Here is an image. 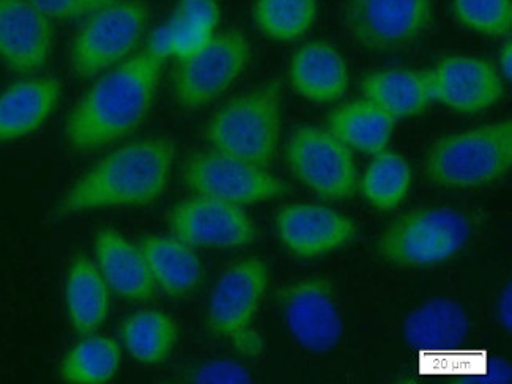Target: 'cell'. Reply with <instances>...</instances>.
<instances>
[{
    "mask_svg": "<svg viewBox=\"0 0 512 384\" xmlns=\"http://www.w3.org/2000/svg\"><path fill=\"white\" fill-rule=\"evenodd\" d=\"M281 303L287 328L301 347L311 353H327L338 345L342 318L327 282H295L282 290Z\"/></svg>",
    "mask_w": 512,
    "mask_h": 384,
    "instance_id": "obj_13",
    "label": "cell"
},
{
    "mask_svg": "<svg viewBox=\"0 0 512 384\" xmlns=\"http://www.w3.org/2000/svg\"><path fill=\"white\" fill-rule=\"evenodd\" d=\"M185 185L199 196L215 197L235 205H253L276 199L289 186L268 172L267 167L216 150L196 153L183 164Z\"/></svg>",
    "mask_w": 512,
    "mask_h": 384,
    "instance_id": "obj_9",
    "label": "cell"
},
{
    "mask_svg": "<svg viewBox=\"0 0 512 384\" xmlns=\"http://www.w3.org/2000/svg\"><path fill=\"white\" fill-rule=\"evenodd\" d=\"M169 26H171L172 35H174V56L179 57V60L185 59V57L199 51L215 35L208 34V32L199 29V27L185 23L177 15H172Z\"/></svg>",
    "mask_w": 512,
    "mask_h": 384,
    "instance_id": "obj_33",
    "label": "cell"
},
{
    "mask_svg": "<svg viewBox=\"0 0 512 384\" xmlns=\"http://www.w3.org/2000/svg\"><path fill=\"white\" fill-rule=\"evenodd\" d=\"M470 320L456 301H427L407 317L405 340L420 351L453 350L468 336Z\"/></svg>",
    "mask_w": 512,
    "mask_h": 384,
    "instance_id": "obj_24",
    "label": "cell"
},
{
    "mask_svg": "<svg viewBox=\"0 0 512 384\" xmlns=\"http://www.w3.org/2000/svg\"><path fill=\"white\" fill-rule=\"evenodd\" d=\"M123 345L131 358L158 366L166 361L179 340V326L161 311H139L131 315L120 329Z\"/></svg>",
    "mask_w": 512,
    "mask_h": 384,
    "instance_id": "obj_25",
    "label": "cell"
},
{
    "mask_svg": "<svg viewBox=\"0 0 512 384\" xmlns=\"http://www.w3.org/2000/svg\"><path fill=\"white\" fill-rule=\"evenodd\" d=\"M62 84L56 78H29L0 93V144L40 130L59 104Z\"/></svg>",
    "mask_w": 512,
    "mask_h": 384,
    "instance_id": "obj_18",
    "label": "cell"
},
{
    "mask_svg": "<svg viewBox=\"0 0 512 384\" xmlns=\"http://www.w3.org/2000/svg\"><path fill=\"white\" fill-rule=\"evenodd\" d=\"M290 172L301 185L327 200H344L358 189L353 152L328 130L303 125L292 133L284 150Z\"/></svg>",
    "mask_w": 512,
    "mask_h": 384,
    "instance_id": "obj_7",
    "label": "cell"
},
{
    "mask_svg": "<svg viewBox=\"0 0 512 384\" xmlns=\"http://www.w3.org/2000/svg\"><path fill=\"white\" fill-rule=\"evenodd\" d=\"M268 282L270 271L264 260L245 259L229 266L208 300V331L231 344L251 331Z\"/></svg>",
    "mask_w": 512,
    "mask_h": 384,
    "instance_id": "obj_11",
    "label": "cell"
},
{
    "mask_svg": "<svg viewBox=\"0 0 512 384\" xmlns=\"http://www.w3.org/2000/svg\"><path fill=\"white\" fill-rule=\"evenodd\" d=\"M95 259L109 290L128 301H149L156 285L139 246L112 229L95 235Z\"/></svg>",
    "mask_w": 512,
    "mask_h": 384,
    "instance_id": "obj_17",
    "label": "cell"
},
{
    "mask_svg": "<svg viewBox=\"0 0 512 384\" xmlns=\"http://www.w3.org/2000/svg\"><path fill=\"white\" fill-rule=\"evenodd\" d=\"M139 249L144 254L153 282L166 295L174 298L190 295L201 284L204 276L201 259L193 246L185 241L174 235H152L142 238Z\"/></svg>",
    "mask_w": 512,
    "mask_h": 384,
    "instance_id": "obj_20",
    "label": "cell"
},
{
    "mask_svg": "<svg viewBox=\"0 0 512 384\" xmlns=\"http://www.w3.org/2000/svg\"><path fill=\"white\" fill-rule=\"evenodd\" d=\"M290 84L298 95L312 103L341 100L349 87V70L341 52L316 41L297 49L290 60Z\"/></svg>",
    "mask_w": 512,
    "mask_h": 384,
    "instance_id": "obj_19",
    "label": "cell"
},
{
    "mask_svg": "<svg viewBox=\"0 0 512 384\" xmlns=\"http://www.w3.org/2000/svg\"><path fill=\"white\" fill-rule=\"evenodd\" d=\"M396 123L388 112L363 98L334 109L327 130L352 152L377 155L390 144Z\"/></svg>",
    "mask_w": 512,
    "mask_h": 384,
    "instance_id": "obj_22",
    "label": "cell"
},
{
    "mask_svg": "<svg viewBox=\"0 0 512 384\" xmlns=\"http://www.w3.org/2000/svg\"><path fill=\"white\" fill-rule=\"evenodd\" d=\"M122 350L116 340L89 334L60 364V378L70 384H103L116 377Z\"/></svg>",
    "mask_w": 512,
    "mask_h": 384,
    "instance_id": "obj_26",
    "label": "cell"
},
{
    "mask_svg": "<svg viewBox=\"0 0 512 384\" xmlns=\"http://www.w3.org/2000/svg\"><path fill=\"white\" fill-rule=\"evenodd\" d=\"M361 92L396 120L421 115L434 103L427 71H374L364 76Z\"/></svg>",
    "mask_w": 512,
    "mask_h": 384,
    "instance_id": "obj_21",
    "label": "cell"
},
{
    "mask_svg": "<svg viewBox=\"0 0 512 384\" xmlns=\"http://www.w3.org/2000/svg\"><path fill=\"white\" fill-rule=\"evenodd\" d=\"M163 63L144 51L104 71L68 115V144L92 152L133 133L152 108Z\"/></svg>",
    "mask_w": 512,
    "mask_h": 384,
    "instance_id": "obj_1",
    "label": "cell"
},
{
    "mask_svg": "<svg viewBox=\"0 0 512 384\" xmlns=\"http://www.w3.org/2000/svg\"><path fill=\"white\" fill-rule=\"evenodd\" d=\"M500 71L501 76L511 79L512 76V45L511 40L506 41L500 51Z\"/></svg>",
    "mask_w": 512,
    "mask_h": 384,
    "instance_id": "obj_36",
    "label": "cell"
},
{
    "mask_svg": "<svg viewBox=\"0 0 512 384\" xmlns=\"http://www.w3.org/2000/svg\"><path fill=\"white\" fill-rule=\"evenodd\" d=\"M457 21L476 34L506 37L512 27L511 0H453Z\"/></svg>",
    "mask_w": 512,
    "mask_h": 384,
    "instance_id": "obj_29",
    "label": "cell"
},
{
    "mask_svg": "<svg viewBox=\"0 0 512 384\" xmlns=\"http://www.w3.org/2000/svg\"><path fill=\"white\" fill-rule=\"evenodd\" d=\"M257 29L273 41H294L311 29L317 19V0H256Z\"/></svg>",
    "mask_w": 512,
    "mask_h": 384,
    "instance_id": "obj_28",
    "label": "cell"
},
{
    "mask_svg": "<svg viewBox=\"0 0 512 384\" xmlns=\"http://www.w3.org/2000/svg\"><path fill=\"white\" fill-rule=\"evenodd\" d=\"M434 101L462 114L492 108L505 93L500 71L478 57H446L427 71Z\"/></svg>",
    "mask_w": 512,
    "mask_h": 384,
    "instance_id": "obj_14",
    "label": "cell"
},
{
    "mask_svg": "<svg viewBox=\"0 0 512 384\" xmlns=\"http://www.w3.org/2000/svg\"><path fill=\"white\" fill-rule=\"evenodd\" d=\"M145 51L150 52L156 59L166 62L169 57L174 56V35H172L169 23L163 24L150 35L149 45Z\"/></svg>",
    "mask_w": 512,
    "mask_h": 384,
    "instance_id": "obj_34",
    "label": "cell"
},
{
    "mask_svg": "<svg viewBox=\"0 0 512 384\" xmlns=\"http://www.w3.org/2000/svg\"><path fill=\"white\" fill-rule=\"evenodd\" d=\"M167 224L193 248H242L256 240V226L242 205L199 194L175 205Z\"/></svg>",
    "mask_w": 512,
    "mask_h": 384,
    "instance_id": "obj_12",
    "label": "cell"
},
{
    "mask_svg": "<svg viewBox=\"0 0 512 384\" xmlns=\"http://www.w3.org/2000/svg\"><path fill=\"white\" fill-rule=\"evenodd\" d=\"M279 241L287 251L314 259L346 246L357 235V224L333 208L294 204L281 208L275 216Z\"/></svg>",
    "mask_w": 512,
    "mask_h": 384,
    "instance_id": "obj_15",
    "label": "cell"
},
{
    "mask_svg": "<svg viewBox=\"0 0 512 384\" xmlns=\"http://www.w3.org/2000/svg\"><path fill=\"white\" fill-rule=\"evenodd\" d=\"M174 15L208 34H215L219 23V5L216 0H180Z\"/></svg>",
    "mask_w": 512,
    "mask_h": 384,
    "instance_id": "obj_32",
    "label": "cell"
},
{
    "mask_svg": "<svg viewBox=\"0 0 512 384\" xmlns=\"http://www.w3.org/2000/svg\"><path fill=\"white\" fill-rule=\"evenodd\" d=\"M54 45V27L30 0H0V60L18 74L45 67Z\"/></svg>",
    "mask_w": 512,
    "mask_h": 384,
    "instance_id": "obj_16",
    "label": "cell"
},
{
    "mask_svg": "<svg viewBox=\"0 0 512 384\" xmlns=\"http://www.w3.org/2000/svg\"><path fill=\"white\" fill-rule=\"evenodd\" d=\"M412 183V170L404 156L391 150L377 153L361 178V192L369 205L391 211L404 202Z\"/></svg>",
    "mask_w": 512,
    "mask_h": 384,
    "instance_id": "obj_27",
    "label": "cell"
},
{
    "mask_svg": "<svg viewBox=\"0 0 512 384\" xmlns=\"http://www.w3.org/2000/svg\"><path fill=\"white\" fill-rule=\"evenodd\" d=\"M193 383H251V373L234 361L207 362L190 375Z\"/></svg>",
    "mask_w": 512,
    "mask_h": 384,
    "instance_id": "obj_31",
    "label": "cell"
},
{
    "mask_svg": "<svg viewBox=\"0 0 512 384\" xmlns=\"http://www.w3.org/2000/svg\"><path fill=\"white\" fill-rule=\"evenodd\" d=\"M49 19L87 18L114 0H30Z\"/></svg>",
    "mask_w": 512,
    "mask_h": 384,
    "instance_id": "obj_30",
    "label": "cell"
},
{
    "mask_svg": "<svg viewBox=\"0 0 512 384\" xmlns=\"http://www.w3.org/2000/svg\"><path fill=\"white\" fill-rule=\"evenodd\" d=\"M175 145L166 137H145L116 148L87 170L60 200L59 215L111 207H144L166 191Z\"/></svg>",
    "mask_w": 512,
    "mask_h": 384,
    "instance_id": "obj_2",
    "label": "cell"
},
{
    "mask_svg": "<svg viewBox=\"0 0 512 384\" xmlns=\"http://www.w3.org/2000/svg\"><path fill=\"white\" fill-rule=\"evenodd\" d=\"M512 164L511 120L443 136L429 148L424 172L435 185L473 189L508 174Z\"/></svg>",
    "mask_w": 512,
    "mask_h": 384,
    "instance_id": "obj_4",
    "label": "cell"
},
{
    "mask_svg": "<svg viewBox=\"0 0 512 384\" xmlns=\"http://www.w3.org/2000/svg\"><path fill=\"white\" fill-rule=\"evenodd\" d=\"M497 318L501 328L511 331L512 328V290L511 284L506 285L498 298Z\"/></svg>",
    "mask_w": 512,
    "mask_h": 384,
    "instance_id": "obj_35",
    "label": "cell"
},
{
    "mask_svg": "<svg viewBox=\"0 0 512 384\" xmlns=\"http://www.w3.org/2000/svg\"><path fill=\"white\" fill-rule=\"evenodd\" d=\"M350 34L372 51L412 45L434 21V0H347Z\"/></svg>",
    "mask_w": 512,
    "mask_h": 384,
    "instance_id": "obj_10",
    "label": "cell"
},
{
    "mask_svg": "<svg viewBox=\"0 0 512 384\" xmlns=\"http://www.w3.org/2000/svg\"><path fill=\"white\" fill-rule=\"evenodd\" d=\"M149 23L139 0H114L87 16L71 45V68L79 78H97L130 56Z\"/></svg>",
    "mask_w": 512,
    "mask_h": 384,
    "instance_id": "obj_6",
    "label": "cell"
},
{
    "mask_svg": "<svg viewBox=\"0 0 512 384\" xmlns=\"http://www.w3.org/2000/svg\"><path fill=\"white\" fill-rule=\"evenodd\" d=\"M68 320L81 336L97 333L109 312V287L97 263L87 257L71 262L65 281Z\"/></svg>",
    "mask_w": 512,
    "mask_h": 384,
    "instance_id": "obj_23",
    "label": "cell"
},
{
    "mask_svg": "<svg viewBox=\"0 0 512 384\" xmlns=\"http://www.w3.org/2000/svg\"><path fill=\"white\" fill-rule=\"evenodd\" d=\"M281 103L278 81L243 93L213 115L205 139L216 152L268 167L281 139Z\"/></svg>",
    "mask_w": 512,
    "mask_h": 384,
    "instance_id": "obj_3",
    "label": "cell"
},
{
    "mask_svg": "<svg viewBox=\"0 0 512 384\" xmlns=\"http://www.w3.org/2000/svg\"><path fill=\"white\" fill-rule=\"evenodd\" d=\"M251 59L245 35H213L199 51L179 60L174 73L175 101L183 109H201L223 95Z\"/></svg>",
    "mask_w": 512,
    "mask_h": 384,
    "instance_id": "obj_8",
    "label": "cell"
},
{
    "mask_svg": "<svg viewBox=\"0 0 512 384\" xmlns=\"http://www.w3.org/2000/svg\"><path fill=\"white\" fill-rule=\"evenodd\" d=\"M472 237L467 216L453 208H418L391 222L377 252L399 268H427L453 259Z\"/></svg>",
    "mask_w": 512,
    "mask_h": 384,
    "instance_id": "obj_5",
    "label": "cell"
}]
</instances>
